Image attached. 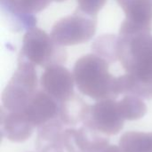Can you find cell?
Instances as JSON below:
<instances>
[{"mask_svg":"<svg viewBox=\"0 0 152 152\" xmlns=\"http://www.w3.org/2000/svg\"><path fill=\"white\" fill-rule=\"evenodd\" d=\"M107 0H77V8L88 14L96 15L105 5Z\"/></svg>","mask_w":152,"mask_h":152,"instance_id":"cell-18","label":"cell"},{"mask_svg":"<svg viewBox=\"0 0 152 152\" xmlns=\"http://www.w3.org/2000/svg\"><path fill=\"white\" fill-rule=\"evenodd\" d=\"M52 1H55V2H63V1H66V0H52Z\"/></svg>","mask_w":152,"mask_h":152,"instance_id":"cell-20","label":"cell"},{"mask_svg":"<svg viewBox=\"0 0 152 152\" xmlns=\"http://www.w3.org/2000/svg\"><path fill=\"white\" fill-rule=\"evenodd\" d=\"M95 152H122L121 150L117 147V146H113V145H108L106 147H104L102 150H99Z\"/></svg>","mask_w":152,"mask_h":152,"instance_id":"cell-19","label":"cell"},{"mask_svg":"<svg viewBox=\"0 0 152 152\" xmlns=\"http://www.w3.org/2000/svg\"><path fill=\"white\" fill-rule=\"evenodd\" d=\"M3 9L14 20V27L20 29L34 28L37 19L33 14L45 9L52 0H0Z\"/></svg>","mask_w":152,"mask_h":152,"instance_id":"cell-9","label":"cell"},{"mask_svg":"<svg viewBox=\"0 0 152 152\" xmlns=\"http://www.w3.org/2000/svg\"><path fill=\"white\" fill-rule=\"evenodd\" d=\"M117 2L126 14L119 35L151 33L152 0H117Z\"/></svg>","mask_w":152,"mask_h":152,"instance_id":"cell-7","label":"cell"},{"mask_svg":"<svg viewBox=\"0 0 152 152\" xmlns=\"http://www.w3.org/2000/svg\"><path fill=\"white\" fill-rule=\"evenodd\" d=\"M19 60L45 69L52 65L64 63L67 53L45 31L34 27L28 29L23 37Z\"/></svg>","mask_w":152,"mask_h":152,"instance_id":"cell-3","label":"cell"},{"mask_svg":"<svg viewBox=\"0 0 152 152\" xmlns=\"http://www.w3.org/2000/svg\"><path fill=\"white\" fill-rule=\"evenodd\" d=\"M118 37L114 35H103L98 37L92 45L94 53L104 58L109 63H113L118 59Z\"/></svg>","mask_w":152,"mask_h":152,"instance_id":"cell-17","label":"cell"},{"mask_svg":"<svg viewBox=\"0 0 152 152\" xmlns=\"http://www.w3.org/2000/svg\"><path fill=\"white\" fill-rule=\"evenodd\" d=\"M118 107L125 120L140 119L147 112L146 104L140 97L134 95L125 96L118 102Z\"/></svg>","mask_w":152,"mask_h":152,"instance_id":"cell-16","label":"cell"},{"mask_svg":"<svg viewBox=\"0 0 152 152\" xmlns=\"http://www.w3.org/2000/svg\"><path fill=\"white\" fill-rule=\"evenodd\" d=\"M64 149L68 152H95L109 145L108 138L84 125L64 131Z\"/></svg>","mask_w":152,"mask_h":152,"instance_id":"cell-10","label":"cell"},{"mask_svg":"<svg viewBox=\"0 0 152 152\" xmlns=\"http://www.w3.org/2000/svg\"><path fill=\"white\" fill-rule=\"evenodd\" d=\"M122 152H152V133L127 132L119 141Z\"/></svg>","mask_w":152,"mask_h":152,"instance_id":"cell-15","label":"cell"},{"mask_svg":"<svg viewBox=\"0 0 152 152\" xmlns=\"http://www.w3.org/2000/svg\"><path fill=\"white\" fill-rule=\"evenodd\" d=\"M96 28L97 16L77 8L74 13L58 20L50 36L61 46L76 45L90 41L96 32Z\"/></svg>","mask_w":152,"mask_h":152,"instance_id":"cell-5","label":"cell"},{"mask_svg":"<svg viewBox=\"0 0 152 152\" xmlns=\"http://www.w3.org/2000/svg\"><path fill=\"white\" fill-rule=\"evenodd\" d=\"M74 82L73 74L61 64L45 68L40 80L42 89L59 103L67 102L76 95Z\"/></svg>","mask_w":152,"mask_h":152,"instance_id":"cell-8","label":"cell"},{"mask_svg":"<svg viewBox=\"0 0 152 152\" xmlns=\"http://www.w3.org/2000/svg\"><path fill=\"white\" fill-rule=\"evenodd\" d=\"M124 121L118 102L109 99L99 101L94 105L90 106L84 125L102 134L115 135L122 130Z\"/></svg>","mask_w":152,"mask_h":152,"instance_id":"cell-6","label":"cell"},{"mask_svg":"<svg viewBox=\"0 0 152 152\" xmlns=\"http://www.w3.org/2000/svg\"><path fill=\"white\" fill-rule=\"evenodd\" d=\"M59 105L60 103L44 90H38L26 108L20 112L35 127H40L52 119L58 118Z\"/></svg>","mask_w":152,"mask_h":152,"instance_id":"cell-11","label":"cell"},{"mask_svg":"<svg viewBox=\"0 0 152 152\" xmlns=\"http://www.w3.org/2000/svg\"><path fill=\"white\" fill-rule=\"evenodd\" d=\"M63 123L53 118L39 127L35 145L38 152H57L64 149Z\"/></svg>","mask_w":152,"mask_h":152,"instance_id":"cell-13","label":"cell"},{"mask_svg":"<svg viewBox=\"0 0 152 152\" xmlns=\"http://www.w3.org/2000/svg\"><path fill=\"white\" fill-rule=\"evenodd\" d=\"M89 110L90 105L75 95L70 100L60 103L58 118L64 125L75 126L77 123L85 122L88 116Z\"/></svg>","mask_w":152,"mask_h":152,"instance_id":"cell-14","label":"cell"},{"mask_svg":"<svg viewBox=\"0 0 152 152\" xmlns=\"http://www.w3.org/2000/svg\"><path fill=\"white\" fill-rule=\"evenodd\" d=\"M37 91L35 65L19 60L17 69L2 94V107L6 111H22Z\"/></svg>","mask_w":152,"mask_h":152,"instance_id":"cell-4","label":"cell"},{"mask_svg":"<svg viewBox=\"0 0 152 152\" xmlns=\"http://www.w3.org/2000/svg\"><path fill=\"white\" fill-rule=\"evenodd\" d=\"M34 126L20 111H6L1 108V129L2 134L9 141L21 142L28 139L34 129Z\"/></svg>","mask_w":152,"mask_h":152,"instance_id":"cell-12","label":"cell"},{"mask_svg":"<svg viewBox=\"0 0 152 152\" xmlns=\"http://www.w3.org/2000/svg\"><path fill=\"white\" fill-rule=\"evenodd\" d=\"M118 59L126 71L118 77V94L152 99V35H119Z\"/></svg>","mask_w":152,"mask_h":152,"instance_id":"cell-1","label":"cell"},{"mask_svg":"<svg viewBox=\"0 0 152 152\" xmlns=\"http://www.w3.org/2000/svg\"><path fill=\"white\" fill-rule=\"evenodd\" d=\"M109 66V61L94 53L79 58L73 69L79 92L96 101L117 98L118 77L110 73Z\"/></svg>","mask_w":152,"mask_h":152,"instance_id":"cell-2","label":"cell"}]
</instances>
